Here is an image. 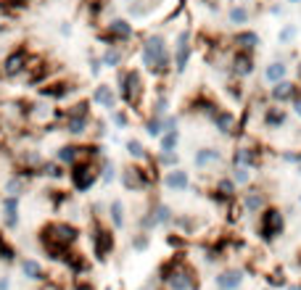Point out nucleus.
Listing matches in <instances>:
<instances>
[{
  "label": "nucleus",
  "mask_w": 301,
  "mask_h": 290,
  "mask_svg": "<svg viewBox=\"0 0 301 290\" xmlns=\"http://www.w3.org/2000/svg\"><path fill=\"white\" fill-rule=\"evenodd\" d=\"M143 64L146 66H153L156 71H167L169 66V58H167V50H164V37H148L146 45H143Z\"/></svg>",
  "instance_id": "f257e3e1"
},
{
  "label": "nucleus",
  "mask_w": 301,
  "mask_h": 290,
  "mask_svg": "<svg viewBox=\"0 0 301 290\" xmlns=\"http://www.w3.org/2000/svg\"><path fill=\"white\" fill-rule=\"evenodd\" d=\"M283 227H285V222H283V214L277 208H264L262 211L259 232H262L264 240H275L277 235H283Z\"/></svg>",
  "instance_id": "f03ea898"
},
{
  "label": "nucleus",
  "mask_w": 301,
  "mask_h": 290,
  "mask_svg": "<svg viewBox=\"0 0 301 290\" xmlns=\"http://www.w3.org/2000/svg\"><path fill=\"white\" fill-rule=\"evenodd\" d=\"M269 98H272V103H293L298 98V85L296 82H275L272 90H269Z\"/></svg>",
  "instance_id": "7ed1b4c3"
},
{
  "label": "nucleus",
  "mask_w": 301,
  "mask_h": 290,
  "mask_svg": "<svg viewBox=\"0 0 301 290\" xmlns=\"http://www.w3.org/2000/svg\"><path fill=\"white\" fill-rule=\"evenodd\" d=\"M233 71L238 74V77H248V74L253 71V58H251V53H246V50H241L235 58H233Z\"/></svg>",
  "instance_id": "20e7f679"
},
{
  "label": "nucleus",
  "mask_w": 301,
  "mask_h": 290,
  "mask_svg": "<svg viewBox=\"0 0 301 290\" xmlns=\"http://www.w3.org/2000/svg\"><path fill=\"white\" fill-rule=\"evenodd\" d=\"M259 35L257 32H251V29H246V32H238L235 35V45H238V48H241V50H246V53H251V50H257L259 48Z\"/></svg>",
  "instance_id": "39448f33"
},
{
  "label": "nucleus",
  "mask_w": 301,
  "mask_h": 290,
  "mask_svg": "<svg viewBox=\"0 0 301 290\" xmlns=\"http://www.w3.org/2000/svg\"><path fill=\"white\" fill-rule=\"evenodd\" d=\"M243 282V272H238V269H230V272H222L219 277H217V285L222 290H235L238 285Z\"/></svg>",
  "instance_id": "423d86ee"
},
{
  "label": "nucleus",
  "mask_w": 301,
  "mask_h": 290,
  "mask_svg": "<svg viewBox=\"0 0 301 290\" xmlns=\"http://www.w3.org/2000/svg\"><path fill=\"white\" fill-rule=\"evenodd\" d=\"M212 119H214V124H217V129H219L222 135H230V132L235 129V119H233L230 111H214Z\"/></svg>",
  "instance_id": "0eeeda50"
},
{
  "label": "nucleus",
  "mask_w": 301,
  "mask_h": 290,
  "mask_svg": "<svg viewBox=\"0 0 301 290\" xmlns=\"http://www.w3.org/2000/svg\"><path fill=\"white\" fill-rule=\"evenodd\" d=\"M285 74H288V66L283 64V61H275V64H269L267 69H264V77H267V82H283L285 80Z\"/></svg>",
  "instance_id": "6e6552de"
},
{
  "label": "nucleus",
  "mask_w": 301,
  "mask_h": 290,
  "mask_svg": "<svg viewBox=\"0 0 301 290\" xmlns=\"http://www.w3.org/2000/svg\"><path fill=\"white\" fill-rule=\"evenodd\" d=\"M233 161H235V166H257V150L253 148H238Z\"/></svg>",
  "instance_id": "1a4fd4ad"
},
{
  "label": "nucleus",
  "mask_w": 301,
  "mask_h": 290,
  "mask_svg": "<svg viewBox=\"0 0 301 290\" xmlns=\"http://www.w3.org/2000/svg\"><path fill=\"white\" fill-rule=\"evenodd\" d=\"M164 185L172 188V190H185V188H188V174L180 172V169H174V172H169V174L164 177Z\"/></svg>",
  "instance_id": "9d476101"
},
{
  "label": "nucleus",
  "mask_w": 301,
  "mask_h": 290,
  "mask_svg": "<svg viewBox=\"0 0 301 290\" xmlns=\"http://www.w3.org/2000/svg\"><path fill=\"white\" fill-rule=\"evenodd\" d=\"M132 37V27L127 21H111V40H130Z\"/></svg>",
  "instance_id": "9b49d317"
},
{
  "label": "nucleus",
  "mask_w": 301,
  "mask_h": 290,
  "mask_svg": "<svg viewBox=\"0 0 301 290\" xmlns=\"http://www.w3.org/2000/svg\"><path fill=\"white\" fill-rule=\"evenodd\" d=\"M264 121H267V127L277 129V127H283V124H285V111H283V109H277V106H272V109H267Z\"/></svg>",
  "instance_id": "f8f14e48"
},
{
  "label": "nucleus",
  "mask_w": 301,
  "mask_h": 290,
  "mask_svg": "<svg viewBox=\"0 0 301 290\" xmlns=\"http://www.w3.org/2000/svg\"><path fill=\"white\" fill-rule=\"evenodd\" d=\"M243 203H246V208H248V211H264V193H259V190H251V193H246Z\"/></svg>",
  "instance_id": "ddd939ff"
},
{
  "label": "nucleus",
  "mask_w": 301,
  "mask_h": 290,
  "mask_svg": "<svg viewBox=\"0 0 301 290\" xmlns=\"http://www.w3.org/2000/svg\"><path fill=\"white\" fill-rule=\"evenodd\" d=\"M92 182H95V174H92L90 169H85V166H82V169H77V174H74V185H77L79 190H87Z\"/></svg>",
  "instance_id": "4468645a"
},
{
  "label": "nucleus",
  "mask_w": 301,
  "mask_h": 290,
  "mask_svg": "<svg viewBox=\"0 0 301 290\" xmlns=\"http://www.w3.org/2000/svg\"><path fill=\"white\" fill-rule=\"evenodd\" d=\"M3 208H6V222L13 227L16 222H19V201H16V198H6V203H3Z\"/></svg>",
  "instance_id": "2eb2a0df"
},
{
  "label": "nucleus",
  "mask_w": 301,
  "mask_h": 290,
  "mask_svg": "<svg viewBox=\"0 0 301 290\" xmlns=\"http://www.w3.org/2000/svg\"><path fill=\"white\" fill-rule=\"evenodd\" d=\"M95 100H98L103 109H114V95H111L108 87H98V90H95Z\"/></svg>",
  "instance_id": "dca6fc26"
},
{
  "label": "nucleus",
  "mask_w": 301,
  "mask_h": 290,
  "mask_svg": "<svg viewBox=\"0 0 301 290\" xmlns=\"http://www.w3.org/2000/svg\"><path fill=\"white\" fill-rule=\"evenodd\" d=\"M177 129H169V132H164V137H161V150L164 153H172L174 150V145H177Z\"/></svg>",
  "instance_id": "f3484780"
},
{
  "label": "nucleus",
  "mask_w": 301,
  "mask_h": 290,
  "mask_svg": "<svg viewBox=\"0 0 301 290\" xmlns=\"http://www.w3.org/2000/svg\"><path fill=\"white\" fill-rule=\"evenodd\" d=\"M212 161H219V150H214V148H206V150H201V153L196 156V164L198 166L212 164Z\"/></svg>",
  "instance_id": "a211bd4d"
},
{
  "label": "nucleus",
  "mask_w": 301,
  "mask_h": 290,
  "mask_svg": "<svg viewBox=\"0 0 301 290\" xmlns=\"http://www.w3.org/2000/svg\"><path fill=\"white\" fill-rule=\"evenodd\" d=\"M230 21H233V24H246V21H248V11H246L243 6L230 8Z\"/></svg>",
  "instance_id": "6ab92c4d"
},
{
  "label": "nucleus",
  "mask_w": 301,
  "mask_h": 290,
  "mask_svg": "<svg viewBox=\"0 0 301 290\" xmlns=\"http://www.w3.org/2000/svg\"><path fill=\"white\" fill-rule=\"evenodd\" d=\"M21 269L29 280H37L40 277V264L37 261H32V258H27V261H21Z\"/></svg>",
  "instance_id": "aec40b11"
},
{
  "label": "nucleus",
  "mask_w": 301,
  "mask_h": 290,
  "mask_svg": "<svg viewBox=\"0 0 301 290\" xmlns=\"http://www.w3.org/2000/svg\"><path fill=\"white\" fill-rule=\"evenodd\" d=\"M19 69H24V56L19 53V56H11L8 61H6V74H16Z\"/></svg>",
  "instance_id": "412c9836"
},
{
  "label": "nucleus",
  "mask_w": 301,
  "mask_h": 290,
  "mask_svg": "<svg viewBox=\"0 0 301 290\" xmlns=\"http://www.w3.org/2000/svg\"><path fill=\"white\" fill-rule=\"evenodd\" d=\"M167 280L174 290H190V280L185 277V274H172V277H167Z\"/></svg>",
  "instance_id": "4be33fe9"
},
{
  "label": "nucleus",
  "mask_w": 301,
  "mask_h": 290,
  "mask_svg": "<svg viewBox=\"0 0 301 290\" xmlns=\"http://www.w3.org/2000/svg\"><path fill=\"white\" fill-rule=\"evenodd\" d=\"M77 156H79V150H77V148H61L58 153H56V159H58V161H63V164H72V161H77Z\"/></svg>",
  "instance_id": "5701e85b"
},
{
  "label": "nucleus",
  "mask_w": 301,
  "mask_h": 290,
  "mask_svg": "<svg viewBox=\"0 0 301 290\" xmlns=\"http://www.w3.org/2000/svg\"><path fill=\"white\" fill-rule=\"evenodd\" d=\"M251 166H235V174H233V179L238 182V185H246V182L251 179Z\"/></svg>",
  "instance_id": "b1692460"
},
{
  "label": "nucleus",
  "mask_w": 301,
  "mask_h": 290,
  "mask_svg": "<svg viewBox=\"0 0 301 290\" xmlns=\"http://www.w3.org/2000/svg\"><path fill=\"white\" fill-rule=\"evenodd\" d=\"M111 219H114V224H122L124 222V206L119 201L111 203Z\"/></svg>",
  "instance_id": "393cba45"
},
{
  "label": "nucleus",
  "mask_w": 301,
  "mask_h": 290,
  "mask_svg": "<svg viewBox=\"0 0 301 290\" xmlns=\"http://www.w3.org/2000/svg\"><path fill=\"white\" fill-rule=\"evenodd\" d=\"M122 61V56L117 53V50H106L103 56H101V64H108V66H117Z\"/></svg>",
  "instance_id": "a878e982"
},
{
  "label": "nucleus",
  "mask_w": 301,
  "mask_h": 290,
  "mask_svg": "<svg viewBox=\"0 0 301 290\" xmlns=\"http://www.w3.org/2000/svg\"><path fill=\"white\" fill-rule=\"evenodd\" d=\"M293 37H296V27L288 24V27H283V29H280V42H291Z\"/></svg>",
  "instance_id": "bb28decb"
},
{
  "label": "nucleus",
  "mask_w": 301,
  "mask_h": 290,
  "mask_svg": "<svg viewBox=\"0 0 301 290\" xmlns=\"http://www.w3.org/2000/svg\"><path fill=\"white\" fill-rule=\"evenodd\" d=\"M101 238H98V251L101 253H106L108 248H111V238H108V232H98Z\"/></svg>",
  "instance_id": "cd10ccee"
},
{
  "label": "nucleus",
  "mask_w": 301,
  "mask_h": 290,
  "mask_svg": "<svg viewBox=\"0 0 301 290\" xmlns=\"http://www.w3.org/2000/svg\"><path fill=\"white\" fill-rule=\"evenodd\" d=\"M127 148H130V153H132L135 159H143V153H146V150H143V145H140L137 140H130V143H127Z\"/></svg>",
  "instance_id": "c85d7f7f"
},
{
  "label": "nucleus",
  "mask_w": 301,
  "mask_h": 290,
  "mask_svg": "<svg viewBox=\"0 0 301 290\" xmlns=\"http://www.w3.org/2000/svg\"><path fill=\"white\" fill-rule=\"evenodd\" d=\"M169 214H172L169 206H158V208H156V222H167V219H169Z\"/></svg>",
  "instance_id": "c756f323"
},
{
  "label": "nucleus",
  "mask_w": 301,
  "mask_h": 290,
  "mask_svg": "<svg viewBox=\"0 0 301 290\" xmlns=\"http://www.w3.org/2000/svg\"><path fill=\"white\" fill-rule=\"evenodd\" d=\"M293 111H296V116L301 119V95H298V98L293 100Z\"/></svg>",
  "instance_id": "7c9ffc66"
},
{
  "label": "nucleus",
  "mask_w": 301,
  "mask_h": 290,
  "mask_svg": "<svg viewBox=\"0 0 301 290\" xmlns=\"http://www.w3.org/2000/svg\"><path fill=\"white\" fill-rule=\"evenodd\" d=\"M288 3H301V0H288Z\"/></svg>",
  "instance_id": "2f4dec72"
},
{
  "label": "nucleus",
  "mask_w": 301,
  "mask_h": 290,
  "mask_svg": "<svg viewBox=\"0 0 301 290\" xmlns=\"http://www.w3.org/2000/svg\"><path fill=\"white\" fill-rule=\"evenodd\" d=\"M298 203H301V198H298Z\"/></svg>",
  "instance_id": "473e14b6"
}]
</instances>
